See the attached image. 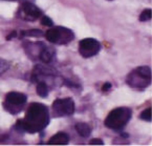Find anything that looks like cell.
I'll return each mask as SVG.
<instances>
[{
    "label": "cell",
    "instance_id": "obj_1",
    "mask_svg": "<svg viewBox=\"0 0 152 146\" xmlns=\"http://www.w3.org/2000/svg\"><path fill=\"white\" fill-rule=\"evenodd\" d=\"M49 122V112L45 105L33 103L27 109L24 120L17 122V127L28 133H37L44 129Z\"/></svg>",
    "mask_w": 152,
    "mask_h": 146
},
{
    "label": "cell",
    "instance_id": "obj_2",
    "mask_svg": "<svg viewBox=\"0 0 152 146\" xmlns=\"http://www.w3.org/2000/svg\"><path fill=\"white\" fill-rule=\"evenodd\" d=\"M132 112L128 107H119L111 110L105 119V126L113 131H120L130 121Z\"/></svg>",
    "mask_w": 152,
    "mask_h": 146
},
{
    "label": "cell",
    "instance_id": "obj_3",
    "mask_svg": "<svg viewBox=\"0 0 152 146\" xmlns=\"http://www.w3.org/2000/svg\"><path fill=\"white\" fill-rule=\"evenodd\" d=\"M126 81L128 85L133 88H146L151 82V68L149 66H140L128 75Z\"/></svg>",
    "mask_w": 152,
    "mask_h": 146
},
{
    "label": "cell",
    "instance_id": "obj_4",
    "mask_svg": "<svg viewBox=\"0 0 152 146\" xmlns=\"http://www.w3.org/2000/svg\"><path fill=\"white\" fill-rule=\"evenodd\" d=\"M45 38L47 39V41L52 43L65 44V43L70 42L74 39V33L68 29L57 26L48 29L45 34Z\"/></svg>",
    "mask_w": 152,
    "mask_h": 146
},
{
    "label": "cell",
    "instance_id": "obj_5",
    "mask_svg": "<svg viewBox=\"0 0 152 146\" xmlns=\"http://www.w3.org/2000/svg\"><path fill=\"white\" fill-rule=\"evenodd\" d=\"M101 44L98 40L94 38H85L79 43V53L84 58L94 57L100 52Z\"/></svg>",
    "mask_w": 152,
    "mask_h": 146
},
{
    "label": "cell",
    "instance_id": "obj_6",
    "mask_svg": "<svg viewBox=\"0 0 152 146\" xmlns=\"http://www.w3.org/2000/svg\"><path fill=\"white\" fill-rule=\"evenodd\" d=\"M54 114L57 117L70 116L75 112V102L72 98L66 99H57L53 104Z\"/></svg>",
    "mask_w": 152,
    "mask_h": 146
},
{
    "label": "cell",
    "instance_id": "obj_7",
    "mask_svg": "<svg viewBox=\"0 0 152 146\" xmlns=\"http://www.w3.org/2000/svg\"><path fill=\"white\" fill-rule=\"evenodd\" d=\"M26 100H27V97L24 94H21V92H10L5 96L4 106L7 107V109L9 107H14V106L20 107L23 104H25Z\"/></svg>",
    "mask_w": 152,
    "mask_h": 146
},
{
    "label": "cell",
    "instance_id": "obj_8",
    "mask_svg": "<svg viewBox=\"0 0 152 146\" xmlns=\"http://www.w3.org/2000/svg\"><path fill=\"white\" fill-rule=\"evenodd\" d=\"M21 9H22L23 13L25 15L28 16V19H31V20H35V19L39 18L42 15V12L39 10V7L31 2H24L22 7H21Z\"/></svg>",
    "mask_w": 152,
    "mask_h": 146
},
{
    "label": "cell",
    "instance_id": "obj_9",
    "mask_svg": "<svg viewBox=\"0 0 152 146\" xmlns=\"http://www.w3.org/2000/svg\"><path fill=\"white\" fill-rule=\"evenodd\" d=\"M69 142V137L65 133H58L48 140L50 145H66Z\"/></svg>",
    "mask_w": 152,
    "mask_h": 146
},
{
    "label": "cell",
    "instance_id": "obj_10",
    "mask_svg": "<svg viewBox=\"0 0 152 146\" xmlns=\"http://www.w3.org/2000/svg\"><path fill=\"white\" fill-rule=\"evenodd\" d=\"M76 131L81 137L87 138L90 136L91 128H90V126L86 123H78V124H76Z\"/></svg>",
    "mask_w": 152,
    "mask_h": 146
},
{
    "label": "cell",
    "instance_id": "obj_11",
    "mask_svg": "<svg viewBox=\"0 0 152 146\" xmlns=\"http://www.w3.org/2000/svg\"><path fill=\"white\" fill-rule=\"evenodd\" d=\"M53 56H54V51L53 48H48V47H44L40 53V59L46 63L52 60Z\"/></svg>",
    "mask_w": 152,
    "mask_h": 146
},
{
    "label": "cell",
    "instance_id": "obj_12",
    "mask_svg": "<svg viewBox=\"0 0 152 146\" xmlns=\"http://www.w3.org/2000/svg\"><path fill=\"white\" fill-rule=\"evenodd\" d=\"M37 94L40 96L41 98H46L48 95V88L45 82H39L37 85Z\"/></svg>",
    "mask_w": 152,
    "mask_h": 146
},
{
    "label": "cell",
    "instance_id": "obj_13",
    "mask_svg": "<svg viewBox=\"0 0 152 146\" xmlns=\"http://www.w3.org/2000/svg\"><path fill=\"white\" fill-rule=\"evenodd\" d=\"M151 14H152V11L150 9L144 10V11L141 13V15H140V21L150 20V19H151Z\"/></svg>",
    "mask_w": 152,
    "mask_h": 146
},
{
    "label": "cell",
    "instance_id": "obj_14",
    "mask_svg": "<svg viewBox=\"0 0 152 146\" xmlns=\"http://www.w3.org/2000/svg\"><path fill=\"white\" fill-rule=\"evenodd\" d=\"M140 118L142 120H144V121H151V108H146L145 110H143L141 112V115H140Z\"/></svg>",
    "mask_w": 152,
    "mask_h": 146
},
{
    "label": "cell",
    "instance_id": "obj_15",
    "mask_svg": "<svg viewBox=\"0 0 152 146\" xmlns=\"http://www.w3.org/2000/svg\"><path fill=\"white\" fill-rule=\"evenodd\" d=\"M42 35V32L39 29H31V31H23L21 32V36H35L38 37Z\"/></svg>",
    "mask_w": 152,
    "mask_h": 146
},
{
    "label": "cell",
    "instance_id": "obj_16",
    "mask_svg": "<svg viewBox=\"0 0 152 146\" xmlns=\"http://www.w3.org/2000/svg\"><path fill=\"white\" fill-rule=\"evenodd\" d=\"M41 24L45 25V26H53V25H54V22H53V20L49 18V17L43 16L42 19H41Z\"/></svg>",
    "mask_w": 152,
    "mask_h": 146
},
{
    "label": "cell",
    "instance_id": "obj_17",
    "mask_svg": "<svg viewBox=\"0 0 152 146\" xmlns=\"http://www.w3.org/2000/svg\"><path fill=\"white\" fill-rule=\"evenodd\" d=\"M90 145H103L104 142L101 139H92L91 141L89 142Z\"/></svg>",
    "mask_w": 152,
    "mask_h": 146
},
{
    "label": "cell",
    "instance_id": "obj_18",
    "mask_svg": "<svg viewBox=\"0 0 152 146\" xmlns=\"http://www.w3.org/2000/svg\"><path fill=\"white\" fill-rule=\"evenodd\" d=\"M110 88H111V83H109V82H106V83H104V85L102 86V90H103V92H107Z\"/></svg>",
    "mask_w": 152,
    "mask_h": 146
},
{
    "label": "cell",
    "instance_id": "obj_19",
    "mask_svg": "<svg viewBox=\"0 0 152 146\" xmlns=\"http://www.w3.org/2000/svg\"><path fill=\"white\" fill-rule=\"evenodd\" d=\"M64 82H65V85H67V86H70V87H79V85L74 84L72 82H69V81H67V80H65Z\"/></svg>",
    "mask_w": 152,
    "mask_h": 146
},
{
    "label": "cell",
    "instance_id": "obj_20",
    "mask_svg": "<svg viewBox=\"0 0 152 146\" xmlns=\"http://www.w3.org/2000/svg\"><path fill=\"white\" fill-rule=\"evenodd\" d=\"M16 36H17V32L14 31V32H12V33L9 35V36L7 37V40H11L12 38H15Z\"/></svg>",
    "mask_w": 152,
    "mask_h": 146
}]
</instances>
